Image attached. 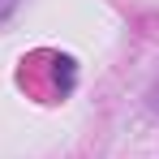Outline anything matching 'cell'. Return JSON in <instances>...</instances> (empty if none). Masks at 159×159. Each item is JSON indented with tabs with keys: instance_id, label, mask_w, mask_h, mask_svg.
<instances>
[{
	"instance_id": "cell-1",
	"label": "cell",
	"mask_w": 159,
	"mask_h": 159,
	"mask_svg": "<svg viewBox=\"0 0 159 159\" xmlns=\"http://www.w3.org/2000/svg\"><path fill=\"white\" fill-rule=\"evenodd\" d=\"M13 4H17V0H0V17H4V13H9Z\"/></svg>"
}]
</instances>
